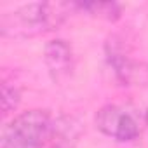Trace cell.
I'll return each instance as SVG.
<instances>
[{
	"instance_id": "4",
	"label": "cell",
	"mask_w": 148,
	"mask_h": 148,
	"mask_svg": "<svg viewBox=\"0 0 148 148\" xmlns=\"http://www.w3.org/2000/svg\"><path fill=\"white\" fill-rule=\"evenodd\" d=\"M106 59L110 63V66L113 68L117 79L125 84L131 86L134 82H138L141 79V64H138L136 61H132L129 58V54L125 52L124 45L117 40V37H112L106 42Z\"/></svg>"
},
{
	"instance_id": "1",
	"label": "cell",
	"mask_w": 148,
	"mask_h": 148,
	"mask_svg": "<svg viewBox=\"0 0 148 148\" xmlns=\"http://www.w3.org/2000/svg\"><path fill=\"white\" fill-rule=\"evenodd\" d=\"M75 4L68 2H33L5 12L0 19V32L4 37L26 38L58 30L75 9Z\"/></svg>"
},
{
	"instance_id": "2",
	"label": "cell",
	"mask_w": 148,
	"mask_h": 148,
	"mask_svg": "<svg viewBox=\"0 0 148 148\" xmlns=\"http://www.w3.org/2000/svg\"><path fill=\"white\" fill-rule=\"evenodd\" d=\"M52 119L47 110L33 108L16 115L2 134L0 148H42L51 138Z\"/></svg>"
},
{
	"instance_id": "3",
	"label": "cell",
	"mask_w": 148,
	"mask_h": 148,
	"mask_svg": "<svg viewBox=\"0 0 148 148\" xmlns=\"http://www.w3.org/2000/svg\"><path fill=\"white\" fill-rule=\"evenodd\" d=\"M96 127L108 138L117 141H132L139 136V122L136 115L120 105H105L96 112Z\"/></svg>"
},
{
	"instance_id": "6",
	"label": "cell",
	"mask_w": 148,
	"mask_h": 148,
	"mask_svg": "<svg viewBox=\"0 0 148 148\" xmlns=\"http://www.w3.org/2000/svg\"><path fill=\"white\" fill-rule=\"evenodd\" d=\"M80 136L79 122L71 117H59L52 122V148H73Z\"/></svg>"
},
{
	"instance_id": "5",
	"label": "cell",
	"mask_w": 148,
	"mask_h": 148,
	"mask_svg": "<svg viewBox=\"0 0 148 148\" xmlns=\"http://www.w3.org/2000/svg\"><path fill=\"white\" fill-rule=\"evenodd\" d=\"M44 61L54 80L66 79L73 68V51L71 45L63 38H54L44 47Z\"/></svg>"
},
{
	"instance_id": "8",
	"label": "cell",
	"mask_w": 148,
	"mask_h": 148,
	"mask_svg": "<svg viewBox=\"0 0 148 148\" xmlns=\"http://www.w3.org/2000/svg\"><path fill=\"white\" fill-rule=\"evenodd\" d=\"M21 101V91L18 89V86L11 84V82H4L2 84V110L4 113H11L18 108Z\"/></svg>"
},
{
	"instance_id": "7",
	"label": "cell",
	"mask_w": 148,
	"mask_h": 148,
	"mask_svg": "<svg viewBox=\"0 0 148 148\" xmlns=\"http://www.w3.org/2000/svg\"><path fill=\"white\" fill-rule=\"evenodd\" d=\"M75 5L77 9H84L92 16H99L108 21H115L120 18V5L115 2H86V4H75Z\"/></svg>"
},
{
	"instance_id": "9",
	"label": "cell",
	"mask_w": 148,
	"mask_h": 148,
	"mask_svg": "<svg viewBox=\"0 0 148 148\" xmlns=\"http://www.w3.org/2000/svg\"><path fill=\"white\" fill-rule=\"evenodd\" d=\"M146 124H148V110H146Z\"/></svg>"
}]
</instances>
